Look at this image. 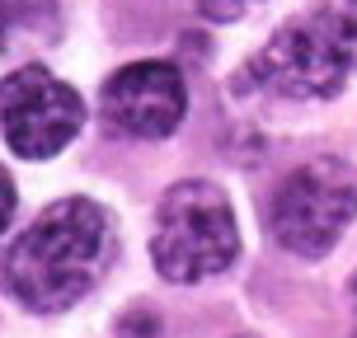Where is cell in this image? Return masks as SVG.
<instances>
[{"label":"cell","instance_id":"4","mask_svg":"<svg viewBox=\"0 0 357 338\" xmlns=\"http://www.w3.org/2000/svg\"><path fill=\"white\" fill-rule=\"evenodd\" d=\"M357 216V169L348 160H310L291 169L273 197V235L301 259L324 254Z\"/></svg>","mask_w":357,"mask_h":338},{"label":"cell","instance_id":"5","mask_svg":"<svg viewBox=\"0 0 357 338\" xmlns=\"http://www.w3.org/2000/svg\"><path fill=\"white\" fill-rule=\"evenodd\" d=\"M85 123V99L47 66H19L0 85V127L19 160H47L66 151Z\"/></svg>","mask_w":357,"mask_h":338},{"label":"cell","instance_id":"9","mask_svg":"<svg viewBox=\"0 0 357 338\" xmlns=\"http://www.w3.org/2000/svg\"><path fill=\"white\" fill-rule=\"evenodd\" d=\"M353 291H357V286H353Z\"/></svg>","mask_w":357,"mask_h":338},{"label":"cell","instance_id":"6","mask_svg":"<svg viewBox=\"0 0 357 338\" xmlns=\"http://www.w3.org/2000/svg\"><path fill=\"white\" fill-rule=\"evenodd\" d=\"M99 108H104L108 127L155 141V137H169L183 123L188 89H183L178 66H169V61H132V66L108 75Z\"/></svg>","mask_w":357,"mask_h":338},{"label":"cell","instance_id":"1","mask_svg":"<svg viewBox=\"0 0 357 338\" xmlns=\"http://www.w3.org/2000/svg\"><path fill=\"white\" fill-rule=\"evenodd\" d=\"M108 254H113V226L104 207H94L89 197H61L43 207V216L5 254L10 296L33 315L71 310L104 272Z\"/></svg>","mask_w":357,"mask_h":338},{"label":"cell","instance_id":"7","mask_svg":"<svg viewBox=\"0 0 357 338\" xmlns=\"http://www.w3.org/2000/svg\"><path fill=\"white\" fill-rule=\"evenodd\" d=\"M259 0H197V10L207 19H216V24H231V19H240L245 10H254Z\"/></svg>","mask_w":357,"mask_h":338},{"label":"cell","instance_id":"8","mask_svg":"<svg viewBox=\"0 0 357 338\" xmlns=\"http://www.w3.org/2000/svg\"><path fill=\"white\" fill-rule=\"evenodd\" d=\"M15 221V183H10V174L0 169V231Z\"/></svg>","mask_w":357,"mask_h":338},{"label":"cell","instance_id":"3","mask_svg":"<svg viewBox=\"0 0 357 338\" xmlns=\"http://www.w3.org/2000/svg\"><path fill=\"white\" fill-rule=\"evenodd\" d=\"M240 249L235 212L216 183L188 178L174 183L160 197L155 212V235H151V259L169 282H202L226 272Z\"/></svg>","mask_w":357,"mask_h":338},{"label":"cell","instance_id":"2","mask_svg":"<svg viewBox=\"0 0 357 338\" xmlns=\"http://www.w3.org/2000/svg\"><path fill=\"white\" fill-rule=\"evenodd\" d=\"M353 75H357V10L320 5V10L282 24L264 43V52L235 75V85L287 94V99H324V94H339Z\"/></svg>","mask_w":357,"mask_h":338}]
</instances>
